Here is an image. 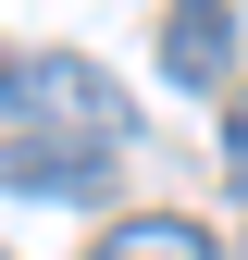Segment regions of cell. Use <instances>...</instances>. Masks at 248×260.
Wrapping results in <instances>:
<instances>
[{"label":"cell","mask_w":248,"mask_h":260,"mask_svg":"<svg viewBox=\"0 0 248 260\" xmlns=\"http://www.w3.org/2000/svg\"><path fill=\"white\" fill-rule=\"evenodd\" d=\"M0 100L38 124V137H75V149H124V137H137V100H124L87 50H25V62H0Z\"/></svg>","instance_id":"1"},{"label":"cell","mask_w":248,"mask_h":260,"mask_svg":"<svg viewBox=\"0 0 248 260\" xmlns=\"http://www.w3.org/2000/svg\"><path fill=\"white\" fill-rule=\"evenodd\" d=\"M0 186H25V199H100V186H112V149H75V137H0Z\"/></svg>","instance_id":"2"},{"label":"cell","mask_w":248,"mask_h":260,"mask_svg":"<svg viewBox=\"0 0 248 260\" xmlns=\"http://www.w3.org/2000/svg\"><path fill=\"white\" fill-rule=\"evenodd\" d=\"M224 62H236V38H224V0H174L162 75H174V87H224Z\"/></svg>","instance_id":"3"},{"label":"cell","mask_w":248,"mask_h":260,"mask_svg":"<svg viewBox=\"0 0 248 260\" xmlns=\"http://www.w3.org/2000/svg\"><path fill=\"white\" fill-rule=\"evenodd\" d=\"M100 260H224V236L211 223H186V211H137V223H112Z\"/></svg>","instance_id":"4"},{"label":"cell","mask_w":248,"mask_h":260,"mask_svg":"<svg viewBox=\"0 0 248 260\" xmlns=\"http://www.w3.org/2000/svg\"><path fill=\"white\" fill-rule=\"evenodd\" d=\"M224 174H236V199H248V100L224 112Z\"/></svg>","instance_id":"5"}]
</instances>
